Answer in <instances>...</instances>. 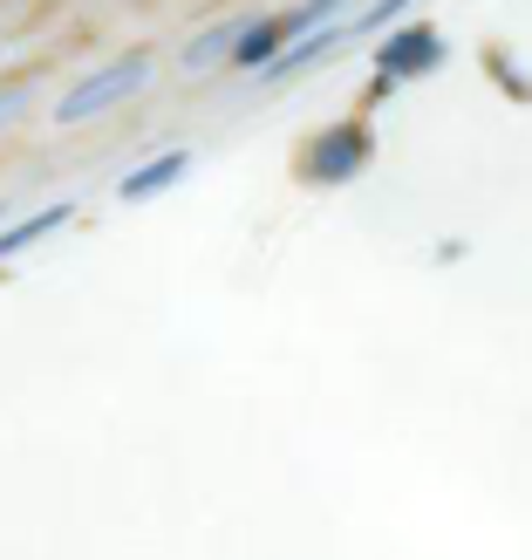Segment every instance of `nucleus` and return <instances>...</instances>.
I'll list each match as a JSON object with an SVG mask.
<instances>
[{"mask_svg": "<svg viewBox=\"0 0 532 560\" xmlns=\"http://www.w3.org/2000/svg\"><path fill=\"white\" fill-rule=\"evenodd\" d=\"M157 75V62H151V48H130V55H117V62H103V69H90L82 82H69L62 96H55V109H48V124L55 130H75V124H90V117H109L117 103H130L144 82Z\"/></svg>", "mask_w": 532, "mask_h": 560, "instance_id": "nucleus-1", "label": "nucleus"}, {"mask_svg": "<svg viewBox=\"0 0 532 560\" xmlns=\"http://www.w3.org/2000/svg\"><path fill=\"white\" fill-rule=\"evenodd\" d=\"M369 158H376V137L369 124H328L321 137H307V164H300V178L307 185H348L369 172Z\"/></svg>", "mask_w": 532, "mask_h": 560, "instance_id": "nucleus-2", "label": "nucleus"}, {"mask_svg": "<svg viewBox=\"0 0 532 560\" xmlns=\"http://www.w3.org/2000/svg\"><path fill=\"white\" fill-rule=\"evenodd\" d=\"M376 62H382V90H397L410 75L444 69V35L437 27H403V35H389V48H376Z\"/></svg>", "mask_w": 532, "mask_h": 560, "instance_id": "nucleus-3", "label": "nucleus"}, {"mask_svg": "<svg viewBox=\"0 0 532 560\" xmlns=\"http://www.w3.org/2000/svg\"><path fill=\"white\" fill-rule=\"evenodd\" d=\"M239 27H246V14H239V21H218V27H205V35H191V42L178 48V69H185V75L226 69V55H233V42H239Z\"/></svg>", "mask_w": 532, "mask_h": 560, "instance_id": "nucleus-4", "label": "nucleus"}, {"mask_svg": "<svg viewBox=\"0 0 532 560\" xmlns=\"http://www.w3.org/2000/svg\"><path fill=\"white\" fill-rule=\"evenodd\" d=\"M185 172H191V151H164L157 164H137V172H130V178H123L117 191H123L130 206H144V199H157V191H172V185H178Z\"/></svg>", "mask_w": 532, "mask_h": 560, "instance_id": "nucleus-5", "label": "nucleus"}, {"mask_svg": "<svg viewBox=\"0 0 532 560\" xmlns=\"http://www.w3.org/2000/svg\"><path fill=\"white\" fill-rule=\"evenodd\" d=\"M75 219V206L62 199V206H42L35 219H21V226H0V260H14V254H27L35 240H48V233H62Z\"/></svg>", "mask_w": 532, "mask_h": 560, "instance_id": "nucleus-6", "label": "nucleus"}, {"mask_svg": "<svg viewBox=\"0 0 532 560\" xmlns=\"http://www.w3.org/2000/svg\"><path fill=\"white\" fill-rule=\"evenodd\" d=\"M27 109H35V90H27V82H14V90H0V137H8Z\"/></svg>", "mask_w": 532, "mask_h": 560, "instance_id": "nucleus-7", "label": "nucleus"}, {"mask_svg": "<svg viewBox=\"0 0 532 560\" xmlns=\"http://www.w3.org/2000/svg\"><path fill=\"white\" fill-rule=\"evenodd\" d=\"M403 8H410V0H376V8H362L348 27H355V35H376V27H389V21H397Z\"/></svg>", "mask_w": 532, "mask_h": 560, "instance_id": "nucleus-8", "label": "nucleus"}, {"mask_svg": "<svg viewBox=\"0 0 532 560\" xmlns=\"http://www.w3.org/2000/svg\"><path fill=\"white\" fill-rule=\"evenodd\" d=\"M0 212H8V206H0Z\"/></svg>", "mask_w": 532, "mask_h": 560, "instance_id": "nucleus-9", "label": "nucleus"}]
</instances>
